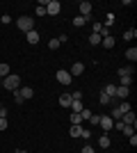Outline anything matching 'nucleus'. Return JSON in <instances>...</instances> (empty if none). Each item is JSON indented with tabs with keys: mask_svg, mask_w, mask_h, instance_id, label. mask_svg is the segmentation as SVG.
Returning a JSON list of instances; mask_svg holds the SVG:
<instances>
[{
	"mask_svg": "<svg viewBox=\"0 0 137 153\" xmlns=\"http://www.w3.org/2000/svg\"><path fill=\"white\" fill-rule=\"evenodd\" d=\"M0 85H2L5 89H9V91H16V89L21 87V78L16 76V73H9L7 78H2V80H0Z\"/></svg>",
	"mask_w": 137,
	"mask_h": 153,
	"instance_id": "1",
	"label": "nucleus"
},
{
	"mask_svg": "<svg viewBox=\"0 0 137 153\" xmlns=\"http://www.w3.org/2000/svg\"><path fill=\"white\" fill-rule=\"evenodd\" d=\"M16 27H19L21 32H25V34H27V32L34 30V19H32V16H21V19L16 21Z\"/></svg>",
	"mask_w": 137,
	"mask_h": 153,
	"instance_id": "2",
	"label": "nucleus"
},
{
	"mask_svg": "<svg viewBox=\"0 0 137 153\" xmlns=\"http://www.w3.org/2000/svg\"><path fill=\"white\" fill-rule=\"evenodd\" d=\"M62 5H59V0H48V5H46V14H50V16H57Z\"/></svg>",
	"mask_w": 137,
	"mask_h": 153,
	"instance_id": "3",
	"label": "nucleus"
},
{
	"mask_svg": "<svg viewBox=\"0 0 137 153\" xmlns=\"http://www.w3.org/2000/svg\"><path fill=\"white\" fill-rule=\"evenodd\" d=\"M130 96V87H119L117 85V91H114V98H121V101H126Z\"/></svg>",
	"mask_w": 137,
	"mask_h": 153,
	"instance_id": "4",
	"label": "nucleus"
},
{
	"mask_svg": "<svg viewBox=\"0 0 137 153\" xmlns=\"http://www.w3.org/2000/svg\"><path fill=\"white\" fill-rule=\"evenodd\" d=\"M121 123H124V126H133V128H135L137 119H135V114H133V110H130V112H126V114L121 117Z\"/></svg>",
	"mask_w": 137,
	"mask_h": 153,
	"instance_id": "5",
	"label": "nucleus"
},
{
	"mask_svg": "<svg viewBox=\"0 0 137 153\" xmlns=\"http://www.w3.org/2000/svg\"><path fill=\"white\" fill-rule=\"evenodd\" d=\"M69 73H71V78L73 76H82V73H85V64H82V62H73V66H71Z\"/></svg>",
	"mask_w": 137,
	"mask_h": 153,
	"instance_id": "6",
	"label": "nucleus"
},
{
	"mask_svg": "<svg viewBox=\"0 0 137 153\" xmlns=\"http://www.w3.org/2000/svg\"><path fill=\"white\" fill-rule=\"evenodd\" d=\"M55 78H57V80H59L62 85H69V82H71V73H69V71H64V69H59Z\"/></svg>",
	"mask_w": 137,
	"mask_h": 153,
	"instance_id": "7",
	"label": "nucleus"
},
{
	"mask_svg": "<svg viewBox=\"0 0 137 153\" xmlns=\"http://www.w3.org/2000/svg\"><path fill=\"white\" fill-rule=\"evenodd\" d=\"M78 9H80V16H89L91 14V2L89 0H82V2L78 5Z\"/></svg>",
	"mask_w": 137,
	"mask_h": 153,
	"instance_id": "8",
	"label": "nucleus"
},
{
	"mask_svg": "<svg viewBox=\"0 0 137 153\" xmlns=\"http://www.w3.org/2000/svg\"><path fill=\"white\" fill-rule=\"evenodd\" d=\"M19 94H21L23 101H27V98H32V96H34V89H32V87H19Z\"/></svg>",
	"mask_w": 137,
	"mask_h": 153,
	"instance_id": "9",
	"label": "nucleus"
},
{
	"mask_svg": "<svg viewBox=\"0 0 137 153\" xmlns=\"http://www.w3.org/2000/svg\"><path fill=\"white\" fill-rule=\"evenodd\" d=\"M98 126L103 128V130H110V128L114 126V121H112V117H101V121H98Z\"/></svg>",
	"mask_w": 137,
	"mask_h": 153,
	"instance_id": "10",
	"label": "nucleus"
},
{
	"mask_svg": "<svg viewBox=\"0 0 137 153\" xmlns=\"http://www.w3.org/2000/svg\"><path fill=\"white\" fill-rule=\"evenodd\" d=\"M71 94H59V105H62V108H71Z\"/></svg>",
	"mask_w": 137,
	"mask_h": 153,
	"instance_id": "11",
	"label": "nucleus"
},
{
	"mask_svg": "<svg viewBox=\"0 0 137 153\" xmlns=\"http://www.w3.org/2000/svg\"><path fill=\"white\" fill-rule=\"evenodd\" d=\"M69 135H71V137H82V135H85V128L82 126H71Z\"/></svg>",
	"mask_w": 137,
	"mask_h": 153,
	"instance_id": "12",
	"label": "nucleus"
},
{
	"mask_svg": "<svg viewBox=\"0 0 137 153\" xmlns=\"http://www.w3.org/2000/svg\"><path fill=\"white\" fill-rule=\"evenodd\" d=\"M119 73V78H126V76H133V66L130 64H126V66H121V69L117 71Z\"/></svg>",
	"mask_w": 137,
	"mask_h": 153,
	"instance_id": "13",
	"label": "nucleus"
},
{
	"mask_svg": "<svg viewBox=\"0 0 137 153\" xmlns=\"http://www.w3.org/2000/svg\"><path fill=\"white\" fill-rule=\"evenodd\" d=\"M25 39H27V44H37V41H39V32H37V30L27 32V34H25Z\"/></svg>",
	"mask_w": 137,
	"mask_h": 153,
	"instance_id": "14",
	"label": "nucleus"
},
{
	"mask_svg": "<svg viewBox=\"0 0 137 153\" xmlns=\"http://www.w3.org/2000/svg\"><path fill=\"white\" fill-rule=\"evenodd\" d=\"M71 110H73V114H78V112H82V101H78V98H73V101H71Z\"/></svg>",
	"mask_w": 137,
	"mask_h": 153,
	"instance_id": "15",
	"label": "nucleus"
},
{
	"mask_svg": "<svg viewBox=\"0 0 137 153\" xmlns=\"http://www.w3.org/2000/svg\"><path fill=\"white\" fill-rule=\"evenodd\" d=\"M98 146L101 149H110V137H107V135H101V137H98Z\"/></svg>",
	"mask_w": 137,
	"mask_h": 153,
	"instance_id": "16",
	"label": "nucleus"
},
{
	"mask_svg": "<svg viewBox=\"0 0 137 153\" xmlns=\"http://www.w3.org/2000/svg\"><path fill=\"white\" fill-rule=\"evenodd\" d=\"M101 46H103V48H114V37H112V34L105 37L103 41H101Z\"/></svg>",
	"mask_w": 137,
	"mask_h": 153,
	"instance_id": "17",
	"label": "nucleus"
},
{
	"mask_svg": "<svg viewBox=\"0 0 137 153\" xmlns=\"http://www.w3.org/2000/svg\"><path fill=\"white\" fill-rule=\"evenodd\" d=\"M9 73H12V71H9V64H0V80H2V78H7L9 76Z\"/></svg>",
	"mask_w": 137,
	"mask_h": 153,
	"instance_id": "18",
	"label": "nucleus"
},
{
	"mask_svg": "<svg viewBox=\"0 0 137 153\" xmlns=\"http://www.w3.org/2000/svg\"><path fill=\"white\" fill-rule=\"evenodd\" d=\"M133 85V76H126V78H119V87H130Z\"/></svg>",
	"mask_w": 137,
	"mask_h": 153,
	"instance_id": "19",
	"label": "nucleus"
},
{
	"mask_svg": "<svg viewBox=\"0 0 137 153\" xmlns=\"http://www.w3.org/2000/svg\"><path fill=\"white\" fill-rule=\"evenodd\" d=\"M117 108L119 110H121V114H126V112H130V103H128V101H121V103H119V105H117Z\"/></svg>",
	"mask_w": 137,
	"mask_h": 153,
	"instance_id": "20",
	"label": "nucleus"
},
{
	"mask_svg": "<svg viewBox=\"0 0 137 153\" xmlns=\"http://www.w3.org/2000/svg\"><path fill=\"white\" fill-rule=\"evenodd\" d=\"M85 23H87V19H85V16H76V19H73V27H78V30H80L82 25H85Z\"/></svg>",
	"mask_w": 137,
	"mask_h": 153,
	"instance_id": "21",
	"label": "nucleus"
},
{
	"mask_svg": "<svg viewBox=\"0 0 137 153\" xmlns=\"http://www.w3.org/2000/svg\"><path fill=\"white\" fill-rule=\"evenodd\" d=\"M98 101L103 103V105H110V103H112V96H107L105 91H101V94H98Z\"/></svg>",
	"mask_w": 137,
	"mask_h": 153,
	"instance_id": "22",
	"label": "nucleus"
},
{
	"mask_svg": "<svg viewBox=\"0 0 137 153\" xmlns=\"http://www.w3.org/2000/svg\"><path fill=\"white\" fill-rule=\"evenodd\" d=\"M126 57L130 59V62H135V59H137V48H135V46H133V48H128V51H126Z\"/></svg>",
	"mask_w": 137,
	"mask_h": 153,
	"instance_id": "23",
	"label": "nucleus"
},
{
	"mask_svg": "<svg viewBox=\"0 0 137 153\" xmlns=\"http://www.w3.org/2000/svg\"><path fill=\"white\" fill-rule=\"evenodd\" d=\"M135 37H137V30H135V27H133V30H126V32H124V39H126V41H133Z\"/></svg>",
	"mask_w": 137,
	"mask_h": 153,
	"instance_id": "24",
	"label": "nucleus"
},
{
	"mask_svg": "<svg viewBox=\"0 0 137 153\" xmlns=\"http://www.w3.org/2000/svg\"><path fill=\"white\" fill-rule=\"evenodd\" d=\"M101 41H103V39H101V34H94V32L89 34V44H91V46H98Z\"/></svg>",
	"mask_w": 137,
	"mask_h": 153,
	"instance_id": "25",
	"label": "nucleus"
},
{
	"mask_svg": "<svg viewBox=\"0 0 137 153\" xmlns=\"http://www.w3.org/2000/svg\"><path fill=\"white\" fill-rule=\"evenodd\" d=\"M105 94H107V96H112V98H114V91H117V85H105Z\"/></svg>",
	"mask_w": 137,
	"mask_h": 153,
	"instance_id": "26",
	"label": "nucleus"
},
{
	"mask_svg": "<svg viewBox=\"0 0 137 153\" xmlns=\"http://www.w3.org/2000/svg\"><path fill=\"white\" fill-rule=\"evenodd\" d=\"M71 126H82V117H80V114H73L71 117Z\"/></svg>",
	"mask_w": 137,
	"mask_h": 153,
	"instance_id": "27",
	"label": "nucleus"
},
{
	"mask_svg": "<svg viewBox=\"0 0 137 153\" xmlns=\"http://www.w3.org/2000/svg\"><path fill=\"white\" fill-rule=\"evenodd\" d=\"M48 48H50V51H57V48H59V41H57V37L48 41Z\"/></svg>",
	"mask_w": 137,
	"mask_h": 153,
	"instance_id": "28",
	"label": "nucleus"
},
{
	"mask_svg": "<svg viewBox=\"0 0 137 153\" xmlns=\"http://www.w3.org/2000/svg\"><path fill=\"white\" fill-rule=\"evenodd\" d=\"M87 121H89V123H91V126H98V121H101V114H96V117L91 114V117H89V119H87Z\"/></svg>",
	"mask_w": 137,
	"mask_h": 153,
	"instance_id": "29",
	"label": "nucleus"
},
{
	"mask_svg": "<svg viewBox=\"0 0 137 153\" xmlns=\"http://www.w3.org/2000/svg\"><path fill=\"white\" fill-rule=\"evenodd\" d=\"M80 117H82V121H85V119H89L91 117V110H87V108H82V112H78Z\"/></svg>",
	"mask_w": 137,
	"mask_h": 153,
	"instance_id": "30",
	"label": "nucleus"
},
{
	"mask_svg": "<svg viewBox=\"0 0 137 153\" xmlns=\"http://www.w3.org/2000/svg\"><path fill=\"white\" fill-rule=\"evenodd\" d=\"M121 133L130 137V135H135V128H133V126H124V130H121Z\"/></svg>",
	"mask_w": 137,
	"mask_h": 153,
	"instance_id": "31",
	"label": "nucleus"
},
{
	"mask_svg": "<svg viewBox=\"0 0 137 153\" xmlns=\"http://www.w3.org/2000/svg\"><path fill=\"white\" fill-rule=\"evenodd\" d=\"M34 12H37V16H46V7H44V5H39L37 9H34Z\"/></svg>",
	"mask_w": 137,
	"mask_h": 153,
	"instance_id": "32",
	"label": "nucleus"
},
{
	"mask_svg": "<svg viewBox=\"0 0 137 153\" xmlns=\"http://www.w3.org/2000/svg\"><path fill=\"white\" fill-rule=\"evenodd\" d=\"M80 153H96V149H94V146H89V144H87V146H82V151H80Z\"/></svg>",
	"mask_w": 137,
	"mask_h": 153,
	"instance_id": "33",
	"label": "nucleus"
},
{
	"mask_svg": "<svg viewBox=\"0 0 137 153\" xmlns=\"http://www.w3.org/2000/svg\"><path fill=\"white\" fill-rule=\"evenodd\" d=\"M0 23H5V25H7V23H12V16H9V14H5V16H0Z\"/></svg>",
	"mask_w": 137,
	"mask_h": 153,
	"instance_id": "34",
	"label": "nucleus"
},
{
	"mask_svg": "<svg viewBox=\"0 0 137 153\" xmlns=\"http://www.w3.org/2000/svg\"><path fill=\"white\" fill-rule=\"evenodd\" d=\"M7 126H9V121H7V119H0V130H7Z\"/></svg>",
	"mask_w": 137,
	"mask_h": 153,
	"instance_id": "35",
	"label": "nucleus"
},
{
	"mask_svg": "<svg viewBox=\"0 0 137 153\" xmlns=\"http://www.w3.org/2000/svg\"><path fill=\"white\" fill-rule=\"evenodd\" d=\"M14 101H16V103H23V98H21V94H19V89L14 91Z\"/></svg>",
	"mask_w": 137,
	"mask_h": 153,
	"instance_id": "36",
	"label": "nucleus"
},
{
	"mask_svg": "<svg viewBox=\"0 0 137 153\" xmlns=\"http://www.w3.org/2000/svg\"><path fill=\"white\" fill-rule=\"evenodd\" d=\"M16 153H27V151H16Z\"/></svg>",
	"mask_w": 137,
	"mask_h": 153,
	"instance_id": "37",
	"label": "nucleus"
},
{
	"mask_svg": "<svg viewBox=\"0 0 137 153\" xmlns=\"http://www.w3.org/2000/svg\"><path fill=\"white\" fill-rule=\"evenodd\" d=\"M0 110H2V103H0Z\"/></svg>",
	"mask_w": 137,
	"mask_h": 153,
	"instance_id": "38",
	"label": "nucleus"
}]
</instances>
